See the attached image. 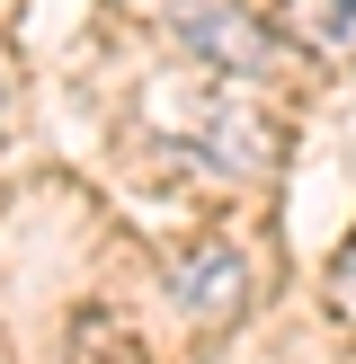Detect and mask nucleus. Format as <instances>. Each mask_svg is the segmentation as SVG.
Wrapping results in <instances>:
<instances>
[{
	"label": "nucleus",
	"mask_w": 356,
	"mask_h": 364,
	"mask_svg": "<svg viewBox=\"0 0 356 364\" xmlns=\"http://www.w3.org/2000/svg\"><path fill=\"white\" fill-rule=\"evenodd\" d=\"M249 258L241 249H196V258H178V276H169V294H178V311L187 320H231L249 302Z\"/></svg>",
	"instance_id": "f03ea898"
},
{
	"label": "nucleus",
	"mask_w": 356,
	"mask_h": 364,
	"mask_svg": "<svg viewBox=\"0 0 356 364\" xmlns=\"http://www.w3.org/2000/svg\"><path fill=\"white\" fill-rule=\"evenodd\" d=\"M330 302H338V320H356V240L338 249V267H330Z\"/></svg>",
	"instance_id": "20e7f679"
},
{
	"label": "nucleus",
	"mask_w": 356,
	"mask_h": 364,
	"mask_svg": "<svg viewBox=\"0 0 356 364\" xmlns=\"http://www.w3.org/2000/svg\"><path fill=\"white\" fill-rule=\"evenodd\" d=\"M178 27H187V45H196V53H214L223 71H258V63H276V45H267V27H258V18H241L231 0H214V9H196V0H178Z\"/></svg>",
	"instance_id": "7ed1b4c3"
},
{
	"label": "nucleus",
	"mask_w": 356,
	"mask_h": 364,
	"mask_svg": "<svg viewBox=\"0 0 356 364\" xmlns=\"http://www.w3.org/2000/svg\"><path fill=\"white\" fill-rule=\"evenodd\" d=\"M152 116L169 124V134H187L205 160H223V169H258L267 151H276V134L258 124V107H249V89L231 80H152Z\"/></svg>",
	"instance_id": "f257e3e1"
}]
</instances>
